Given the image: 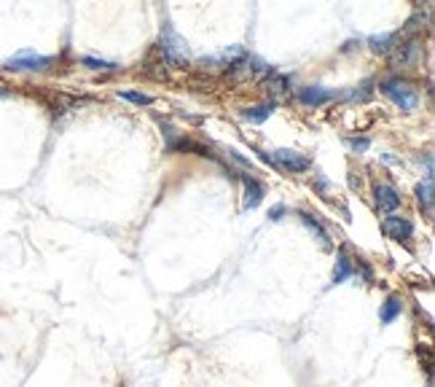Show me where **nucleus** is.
<instances>
[{
  "label": "nucleus",
  "instance_id": "nucleus-1",
  "mask_svg": "<svg viewBox=\"0 0 435 387\" xmlns=\"http://www.w3.org/2000/svg\"><path fill=\"white\" fill-rule=\"evenodd\" d=\"M379 89H382L384 94L401 108V110H414V108L419 105V92L411 87V84L401 81V78H387V81L379 84Z\"/></svg>",
  "mask_w": 435,
  "mask_h": 387
},
{
  "label": "nucleus",
  "instance_id": "nucleus-2",
  "mask_svg": "<svg viewBox=\"0 0 435 387\" xmlns=\"http://www.w3.org/2000/svg\"><path fill=\"white\" fill-rule=\"evenodd\" d=\"M161 52L164 57L175 62V65H180V62H186L189 59V46H186V41L175 33L172 24H167L164 27V36H161Z\"/></svg>",
  "mask_w": 435,
  "mask_h": 387
},
{
  "label": "nucleus",
  "instance_id": "nucleus-3",
  "mask_svg": "<svg viewBox=\"0 0 435 387\" xmlns=\"http://www.w3.org/2000/svg\"><path fill=\"white\" fill-rule=\"evenodd\" d=\"M49 65H52L49 57H40L35 52H19L6 62L8 71H46Z\"/></svg>",
  "mask_w": 435,
  "mask_h": 387
},
{
  "label": "nucleus",
  "instance_id": "nucleus-4",
  "mask_svg": "<svg viewBox=\"0 0 435 387\" xmlns=\"http://www.w3.org/2000/svg\"><path fill=\"white\" fill-rule=\"evenodd\" d=\"M382 231L390 240H395V242H408L411 234H414V226H411V221L403 218V215H387L382 221Z\"/></svg>",
  "mask_w": 435,
  "mask_h": 387
},
{
  "label": "nucleus",
  "instance_id": "nucleus-5",
  "mask_svg": "<svg viewBox=\"0 0 435 387\" xmlns=\"http://www.w3.org/2000/svg\"><path fill=\"white\" fill-rule=\"evenodd\" d=\"M274 161H277L282 170H288V173H304V170L312 167V159L298 154V151H290V148H279V151H274Z\"/></svg>",
  "mask_w": 435,
  "mask_h": 387
},
{
  "label": "nucleus",
  "instance_id": "nucleus-6",
  "mask_svg": "<svg viewBox=\"0 0 435 387\" xmlns=\"http://www.w3.org/2000/svg\"><path fill=\"white\" fill-rule=\"evenodd\" d=\"M333 97H336V92L333 89H325V87H304L298 92V100L304 103V105H325V103H331Z\"/></svg>",
  "mask_w": 435,
  "mask_h": 387
},
{
  "label": "nucleus",
  "instance_id": "nucleus-7",
  "mask_svg": "<svg viewBox=\"0 0 435 387\" xmlns=\"http://www.w3.org/2000/svg\"><path fill=\"white\" fill-rule=\"evenodd\" d=\"M374 199H376V207L387 212L398 210V205H401V194L395 191L392 186H387V183L374 189Z\"/></svg>",
  "mask_w": 435,
  "mask_h": 387
},
{
  "label": "nucleus",
  "instance_id": "nucleus-8",
  "mask_svg": "<svg viewBox=\"0 0 435 387\" xmlns=\"http://www.w3.org/2000/svg\"><path fill=\"white\" fill-rule=\"evenodd\" d=\"M263 196H266V189H263L261 180L247 177L244 180V210H256L263 202Z\"/></svg>",
  "mask_w": 435,
  "mask_h": 387
},
{
  "label": "nucleus",
  "instance_id": "nucleus-9",
  "mask_svg": "<svg viewBox=\"0 0 435 387\" xmlns=\"http://www.w3.org/2000/svg\"><path fill=\"white\" fill-rule=\"evenodd\" d=\"M403 312V301L401 296H387L382 304V309H379V320H382L384 326H390V323H395Z\"/></svg>",
  "mask_w": 435,
  "mask_h": 387
},
{
  "label": "nucleus",
  "instance_id": "nucleus-10",
  "mask_svg": "<svg viewBox=\"0 0 435 387\" xmlns=\"http://www.w3.org/2000/svg\"><path fill=\"white\" fill-rule=\"evenodd\" d=\"M298 218H301V224L307 226V229L312 231V234H317V240H320V245L325 247V250H331L333 242H331V234L320 226V221H314L309 212H298Z\"/></svg>",
  "mask_w": 435,
  "mask_h": 387
},
{
  "label": "nucleus",
  "instance_id": "nucleus-11",
  "mask_svg": "<svg viewBox=\"0 0 435 387\" xmlns=\"http://www.w3.org/2000/svg\"><path fill=\"white\" fill-rule=\"evenodd\" d=\"M352 277V261H349L347 253H339L336 256V269H333V285H341Z\"/></svg>",
  "mask_w": 435,
  "mask_h": 387
},
{
  "label": "nucleus",
  "instance_id": "nucleus-12",
  "mask_svg": "<svg viewBox=\"0 0 435 387\" xmlns=\"http://www.w3.org/2000/svg\"><path fill=\"white\" fill-rule=\"evenodd\" d=\"M417 199H419V205H422L425 210L433 212V175H427L417 186Z\"/></svg>",
  "mask_w": 435,
  "mask_h": 387
},
{
  "label": "nucleus",
  "instance_id": "nucleus-13",
  "mask_svg": "<svg viewBox=\"0 0 435 387\" xmlns=\"http://www.w3.org/2000/svg\"><path fill=\"white\" fill-rule=\"evenodd\" d=\"M272 113H274V103H263V105L242 110V119H247V122H253V124H261V122H266Z\"/></svg>",
  "mask_w": 435,
  "mask_h": 387
},
{
  "label": "nucleus",
  "instance_id": "nucleus-14",
  "mask_svg": "<svg viewBox=\"0 0 435 387\" xmlns=\"http://www.w3.org/2000/svg\"><path fill=\"white\" fill-rule=\"evenodd\" d=\"M392 43H395V33H382V36L368 38L371 52H376V54H387L390 49H392Z\"/></svg>",
  "mask_w": 435,
  "mask_h": 387
},
{
  "label": "nucleus",
  "instance_id": "nucleus-15",
  "mask_svg": "<svg viewBox=\"0 0 435 387\" xmlns=\"http://www.w3.org/2000/svg\"><path fill=\"white\" fill-rule=\"evenodd\" d=\"M417 54H419L417 43H406L403 52H398V57H395V62H398V65H411V62L417 59Z\"/></svg>",
  "mask_w": 435,
  "mask_h": 387
},
{
  "label": "nucleus",
  "instance_id": "nucleus-16",
  "mask_svg": "<svg viewBox=\"0 0 435 387\" xmlns=\"http://www.w3.org/2000/svg\"><path fill=\"white\" fill-rule=\"evenodd\" d=\"M119 97H121V100H129V103H135V105H151V103H154L151 94H142V92H119Z\"/></svg>",
  "mask_w": 435,
  "mask_h": 387
},
{
  "label": "nucleus",
  "instance_id": "nucleus-17",
  "mask_svg": "<svg viewBox=\"0 0 435 387\" xmlns=\"http://www.w3.org/2000/svg\"><path fill=\"white\" fill-rule=\"evenodd\" d=\"M84 65L91 71H116V62H108V59H97V57H84Z\"/></svg>",
  "mask_w": 435,
  "mask_h": 387
},
{
  "label": "nucleus",
  "instance_id": "nucleus-18",
  "mask_svg": "<svg viewBox=\"0 0 435 387\" xmlns=\"http://www.w3.org/2000/svg\"><path fill=\"white\" fill-rule=\"evenodd\" d=\"M347 145L352 148V151H360V154H363V151H368L371 140H368V138H349Z\"/></svg>",
  "mask_w": 435,
  "mask_h": 387
},
{
  "label": "nucleus",
  "instance_id": "nucleus-19",
  "mask_svg": "<svg viewBox=\"0 0 435 387\" xmlns=\"http://www.w3.org/2000/svg\"><path fill=\"white\" fill-rule=\"evenodd\" d=\"M282 215H285V207H282V205H274L272 212H269V218H272V221H282Z\"/></svg>",
  "mask_w": 435,
  "mask_h": 387
},
{
  "label": "nucleus",
  "instance_id": "nucleus-20",
  "mask_svg": "<svg viewBox=\"0 0 435 387\" xmlns=\"http://www.w3.org/2000/svg\"><path fill=\"white\" fill-rule=\"evenodd\" d=\"M0 97H8V89H3V87H0Z\"/></svg>",
  "mask_w": 435,
  "mask_h": 387
},
{
  "label": "nucleus",
  "instance_id": "nucleus-21",
  "mask_svg": "<svg viewBox=\"0 0 435 387\" xmlns=\"http://www.w3.org/2000/svg\"><path fill=\"white\" fill-rule=\"evenodd\" d=\"M427 387H433V382H430V385H427Z\"/></svg>",
  "mask_w": 435,
  "mask_h": 387
}]
</instances>
